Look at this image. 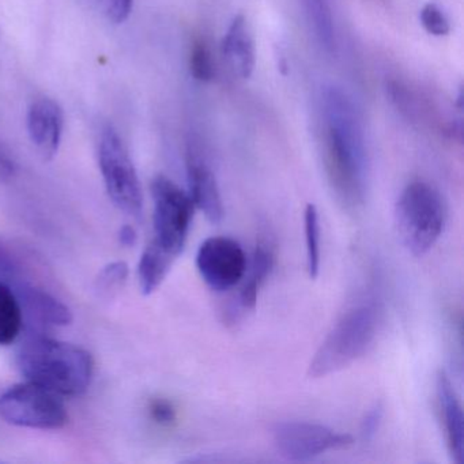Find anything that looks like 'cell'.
Returning <instances> with one entry per match:
<instances>
[{
  "mask_svg": "<svg viewBox=\"0 0 464 464\" xmlns=\"http://www.w3.org/2000/svg\"><path fill=\"white\" fill-rule=\"evenodd\" d=\"M17 368L28 382L61 396L82 395L91 387L94 362L91 353L67 342L31 335L17 352Z\"/></svg>",
  "mask_w": 464,
  "mask_h": 464,
  "instance_id": "cell-2",
  "label": "cell"
},
{
  "mask_svg": "<svg viewBox=\"0 0 464 464\" xmlns=\"http://www.w3.org/2000/svg\"><path fill=\"white\" fill-rule=\"evenodd\" d=\"M189 70H191L192 77L198 82L208 83L213 81L216 69H214L210 48H208L205 40H197L192 45L191 56H189Z\"/></svg>",
  "mask_w": 464,
  "mask_h": 464,
  "instance_id": "cell-20",
  "label": "cell"
},
{
  "mask_svg": "<svg viewBox=\"0 0 464 464\" xmlns=\"http://www.w3.org/2000/svg\"><path fill=\"white\" fill-rule=\"evenodd\" d=\"M274 266V255L270 248L259 244L252 255L249 270L246 271L243 287L238 293V306L244 311H254L256 308L259 289L270 276Z\"/></svg>",
  "mask_w": 464,
  "mask_h": 464,
  "instance_id": "cell-15",
  "label": "cell"
},
{
  "mask_svg": "<svg viewBox=\"0 0 464 464\" xmlns=\"http://www.w3.org/2000/svg\"><path fill=\"white\" fill-rule=\"evenodd\" d=\"M151 412H153L154 420L162 425H170L176 420L175 409L172 404L165 401H156L151 407Z\"/></svg>",
  "mask_w": 464,
  "mask_h": 464,
  "instance_id": "cell-26",
  "label": "cell"
},
{
  "mask_svg": "<svg viewBox=\"0 0 464 464\" xmlns=\"http://www.w3.org/2000/svg\"><path fill=\"white\" fill-rule=\"evenodd\" d=\"M325 119L324 162L339 202L357 210L368 191V154L362 121L353 100L336 86L323 91Z\"/></svg>",
  "mask_w": 464,
  "mask_h": 464,
  "instance_id": "cell-1",
  "label": "cell"
},
{
  "mask_svg": "<svg viewBox=\"0 0 464 464\" xmlns=\"http://www.w3.org/2000/svg\"><path fill=\"white\" fill-rule=\"evenodd\" d=\"M14 290L23 306L24 314H28L32 319L43 324L58 327H64L72 322V309L50 293L31 285H21Z\"/></svg>",
  "mask_w": 464,
  "mask_h": 464,
  "instance_id": "cell-14",
  "label": "cell"
},
{
  "mask_svg": "<svg viewBox=\"0 0 464 464\" xmlns=\"http://www.w3.org/2000/svg\"><path fill=\"white\" fill-rule=\"evenodd\" d=\"M303 7L304 14L314 32L317 44L325 53H335L336 39L334 26L333 12L328 0H298Z\"/></svg>",
  "mask_w": 464,
  "mask_h": 464,
  "instance_id": "cell-17",
  "label": "cell"
},
{
  "mask_svg": "<svg viewBox=\"0 0 464 464\" xmlns=\"http://www.w3.org/2000/svg\"><path fill=\"white\" fill-rule=\"evenodd\" d=\"M154 202L153 243L178 259L188 237L195 205L189 194L165 176L151 183Z\"/></svg>",
  "mask_w": 464,
  "mask_h": 464,
  "instance_id": "cell-7",
  "label": "cell"
},
{
  "mask_svg": "<svg viewBox=\"0 0 464 464\" xmlns=\"http://www.w3.org/2000/svg\"><path fill=\"white\" fill-rule=\"evenodd\" d=\"M175 260V257L170 256L153 241L149 244L138 265V278L143 295H151L161 286Z\"/></svg>",
  "mask_w": 464,
  "mask_h": 464,
  "instance_id": "cell-16",
  "label": "cell"
},
{
  "mask_svg": "<svg viewBox=\"0 0 464 464\" xmlns=\"http://www.w3.org/2000/svg\"><path fill=\"white\" fill-rule=\"evenodd\" d=\"M436 392L448 450L455 463L461 464L464 461L463 410L455 387L444 371L437 374Z\"/></svg>",
  "mask_w": 464,
  "mask_h": 464,
  "instance_id": "cell-12",
  "label": "cell"
},
{
  "mask_svg": "<svg viewBox=\"0 0 464 464\" xmlns=\"http://www.w3.org/2000/svg\"><path fill=\"white\" fill-rule=\"evenodd\" d=\"M137 238V232H135L134 227H130V225L121 227V232H119V241H121V244H123L124 246H135Z\"/></svg>",
  "mask_w": 464,
  "mask_h": 464,
  "instance_id": "cell-28",
  "label": "cell"
},
{
  "mask_svg": "<svg viewBox=\"0 0 464 464\" xmlns=\"http://www.w3.org/2000/svg\"><path fill=\"white\" fill-rule=\"evenodd\" d=\"M132 0H102V10L107 15L111 23L119 24L126 23L132 12Z\"/></svg>",
  "mask_w": 464,
  "mask_h": 464,
  "instance_id": "cell-24",
  "label": "cell"
},
{
  "mask_svg": "<svg viewBox=\"0 0 464 464\" xmlns=\"http://www.w3.org/2000/svg\"><path fill=\"white\" fill-rule=\"evenodd\" d=\"M382 420V404L376 403L372 409L368 410L362 423H361V436L365 441L373 439L379 430L380 422Z\"/></svg>",
  "mask_w": 464,
  "mask_h": 464,
  "instance_id": "cell-25",
  "label": "cell"
},
{
  "mask_svg": "<svg viewBox=\"0 0 464 464\" xmlns=\"http://www.w3.org/2000/svg\"><path fill=\"white\" fill-rule=\"evenodd\" d=\"M380 322V309L374 303H363L349 309L323 339L309 363L308 376L322 379L360 360L373 344Z\"/></svg>",
  "mask_w": 464,
  "mask_h": 464,
  "instance_id": "cell-3",
  "label": "cell"
},
{
  "mask_svg": "<svg viewBox=\"0 0 464 464\" xmlns=\"http://www.w3.org/2000/svg\"><path fill=\"white\" fill-rule=\"evenodd\" d=\"M388 96L395 107L401 111L407 118H414V104H412L411 96H410L407 88H404L401 82L391 81L387 86Z\"/></svg>",
  "mask_w": 464,
  "mask_h": 464,
  "instance_id": "cell-23",
  "label": "cell"
},
{
  "mask_svg": "<svg viewBox=\"0 0 464 464\" xmlns=\"http://www.w3.org/2000/svg\"><path fill=\"white\" fill-rule=\"evenodd\" d=\"M129 276V266L124 262H113L105 266L97 279V290L102 295H113L126 284Z\"/></svg>",
  "mask_w": 464,
  "mask_h": 464,
  "instance_id": "cell-21",
  "label": "cell"
},
{
  "mask_svg": "<svg viewBox=\"0 0 464 464\" xmlns=\"http://www.w3.org/2000/svg\"><path fill=\"white\" fill-rule=\"evenodd\" d=\"M15 165L9 156L0 151V179H9L14 175Z\"/></svg>",
  "mask_w": 464,
  "mask_h": 464,
  "instance_id": "cell-27",
  "label": "cell"
},
{
  "mask_svg": "<svg viewBox=\"0 0 464 464\" xmlns=\"http://www.w3.org/2000/svg\"><path fill=\"white\" fill-rule=\"evenodd\" d=\"M420 24L431 36H447L450 32V21L437 5L428 4L420 10Z\"/></svg>",
  "mask_w": 464,
  "mask_h": 464,
  "instance_id": "cell-22",
  "label": "cell"
},
{
  "mask_svg": "<svg viewBox=\"0 0 464 464\" xmlns=\"http://www.w3.org/2000/svg\"><path fill=\"white\" fill-rule=\"evenodd\" d=\"M187 178L194 205L203 211L211 224H219L224 218V202L218 181L205 157L192 146L187 153Z\"/></svg>",
  "mask_w": 464,
  "mask_h": 464,
  "instance_id": "cell-10",
  "label": "cell"
},
{
  "mask_svg": "<svg viewBox=\"0 0 464 464\" xmlns=\"http://www.w3.org/2000/svg\"><path fill=\"white\" fill-rule=\"evenodd\" d=\"M99 164L105 188L113 205L129 216L140 218L143 195L134 162L113 127L102 130L99 143Z\"/></svg>",
  "mask_w": 464,
  "mask_h": 464,
  "instance_id": "cell-6",
  "label": "cell"
},
{
  "mask_svg": "<svg viewBox=\"0 0 464 464\" xmlns=\"http://www.w3.org/2000/svg\"><path fill=\"white\" fill-rule=\"evenodd\" d=\"M0 417L12 425L40 430H58L69 422L62 396L28 380L0 395Z\"/></svg>",
  "mask_w": 464,
  "mask_h": 464,
  "instance_id": "cell-5",
  "label": "cell"
},
{
  "mask_svg": "<svg viewBox=\"0 0 464 464\" xmlns=\"http://www.w3.org/2000/svg\"><path fill=\"white\" fill-rule=\"evenodd\" d=\"M445 217L441 195L425 181L409 184L396 202V230L414 256H423L433 248L444 230Z\"/></svg>",
  "mask_w": 464,
  "mask_h": 464,
  "instance_id": "cell-4",
  "label": "cell"
},
{
  "mask_svg": "<svg viewBox=\"0 0 464 464\" xmlns=\"http://www.w3.org/2000/svg\"><path fill=\"white\" fill-rule=\"evenodd\" d=\"M24 327V311L17 293L0 279V346L17 341Z\"/></svg>",
  "mask_w": 464,
  "mask_h": 464,
  "instance_id": "cell-18",
  "label": "cell"
},
{
  "mask_svg": "<svg viewBox=\"0 0 464 464\" xmlns=\"http://www.w3.org/2000/svg\"><path fill=\"white\" fill-rule=\"evenodd\" d=\"M305 230L306 267L311 279H316L320 273V221L319 211L314 205H308L304 214Z\"/></svg>",
  "mask_w": 464,
  "mask_h": 464,
  "instance_id": "cell-19",
  "label": "cell"
},
{
  "mask_svg": "<svg viewBox=\"0 0 464 464\" xmlns=\"http://www.w3.org/2000/svg\"><path fill=\"white\" fill-rule=\"evenodd\" d=\"M273 441L276 450L287 460L306 461L328 450L350 447L354 439L320 423L287 420L276 423Z\"/></svg>",
  "mask_w": 464,
  "mask_h": 464,
  "instance_id": "cell-8",
  "label": "cell"
},
{
  "mask_svg": "<svg viewBox=\"0 0 464 464\" xmlns=\"http://www.w3.org/2000/svg\"><path fill=\"white\" fill-rule=\"evenodd\" d=\"M222 53L236 75L248 80L254 74L256 48L248 21L243 14L237 15L230 24L222 43Z\"/></svg>",
  "mask_w": 464,
  "mask_h": 464,
  "instance_id": "cell-13",
  "label": "cell"
},
{
  "mask_svg": "<svg viewBox=\"0 0 464 464\" xmlns=\"http://www.w3.org/2000/svg\"><path fill=\"white\" fill-rule=\"evenodd\" d=\"M246 267V252L233 238L210 237L198 249V271L203 281L216 292H227L240 284Z\"/></svg>",
  "mask_w": 464,
  "mask_h": 464,
  "instance_id": "cell-9",
  "label": "cell"
},
{
  "mask_svg": "<svg viewBox=\"0 0 464 464\" xmlns=\"http://www.w3.org/2000/svg\"><path fill=\"white\" fill-rule=\"evenodd\" d=\"M63 111L51 99H37L32 102L26 116L29 138L37 153L45 161L58 154L63 134Z\"/></svg>",
  "mask_w": 464,
  "mask_h": 464,
  "instance_id": "cell-11",
  "label": "cell"
}]
</instances>
